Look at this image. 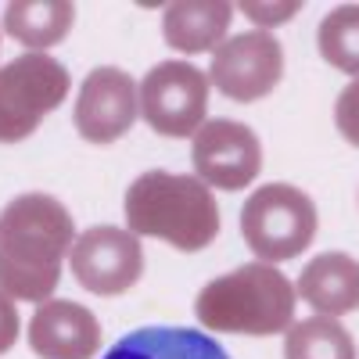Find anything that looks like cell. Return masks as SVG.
I'll list each match as a JSON object with an SVG mask.
<instances>
[{
	"mask_svg": "<svg viewBox=\"0 0 359 359\" xmlns=\"http://www.w3.org/2000/svg\"><path fill=\"white\" fill-rule=\"evenodd\" d=\"M69 69L50 54H22L0 69V144H18L36 133L43 118L65 104Z\"/></svg>",
	"mask_w": 359,
	"mask_h": 359,
	"instance_id": "5",
	"label": "cell"
},
{
	"mask_svg": "<svg viewBox=\"0 0 359 359\" xmlns=\"http://www.w3.org/2000/svg\"><path fill=\"white\" fill-rule=\"evenodd\" d=\"M76 245L69 208L50 194H22L0 212V291L18 302H47Z\"/></svg>",
	"mask_w": 359,
	"mask_h": 359,
	"instance_id": "1",
	"label": "cell"
},
{
	"mask_svg": "<svg viewBox=\"0 0 359 359\" xmlns=\"http://www.w3.org/2000/svg\"><path fill=\"white\" fill-rule=\"evenodd\" d=\"M284 359H355V341L334 316H309L287 327Z\"/></svg>",
	"mask_w": 359,
	"mask_h": 359,
	"instance_id": "16",
	"label": "cell"
},
{
	"mask_svg": "<svg viewBox=\"0 0 359 359\" xmlns=\"http://www.w3.org/2000/svg\"><path fill=\"white\" fill-rule=\"evenodd\" d=\"M294 284L269 262L237 266L198 291L194 313L212 334L269 338L284 334L294 320Z\"/></svg>",
	"mask_w": 359,
	"mask_h": 359,
	"instance_id": "3",
	"label": "cell"
},
{
	"mask_svg": "<svg viewBox=\"0 0 359 359\" xmlns=\"http://www.w3.org/2000/svg\"><path fill=\"white\" fill-rule=\"evenodd\" d=\"M230 18L233 4H226V0H184V4L165 8L162 36L180 54H205L226 40Z\"/></svg>",
	"mask_w": 359,
	"mask_h": 359,
	"instance_id": "13",
	"label": "cell"
},
{
	"mask_svg": "<svg viewBox=\"0 0 359 359\" xmlns=\"http://www.w3.org/2000/svg\"><path fill=\"white\" fill-rule=\"evenodd\" d=\"M241 11L245 15H252V22H259V25H280V22H287L291 15H298V11H302V4H298V0H294V4H280V8H273V4H241Z\"/></svg>",
	"mask_w": 359,
	"mask_h": 359,
	"instance_id": "20",
	"label": "cell"
},
{
	"mask_svg": "<svg viewBox=\"0 0 359 359\" xmlns=\"http://www.w3.org/2000/svg\"><path fill=\"white\" fill-rule=\"evenodd\" d=\"M126 223L140 237H162L180 252H201L219 237V205L198 176L151 169L126 191Z\"/></svg>",
	"mask_w": 359,
	"mask_h": 359,
	"instance_id": "2",
	"label": "cell"
},
{
	"mask_svg": "<svg viewBox=\"0 0 359 359\" xmlns=\"http://www.w3.org/2000/svg\"><path fill=\"white\" fill-rule=\"evenodd\" d=\"M29 348L40 359H94L101 348V323L79 302L47 298L29 320Z\"/></svg>",
	"mask_w": 359,
	"mask_h": 359,
	"instance_id": "11",
	"label": "cell"
},
{
	"mask_svg": "<svg viewBox=\"0 0 359 359\" xmlns=\"http://www.w3.org/2000/svg\"><path fill=\"white\" fill-rule=\"evenodd\" d=\"M137 111H140V86L133 83V76L104 65L86 76L79 97H76L72 123L83 140L111 144L130 133Z\"/></svg>",
	"mask_w": 359,
	"mask_h": 359,
	"instance_id": "10",
	"label": "cell"
},
{
	"mask_svg": "<svg viewBox=\"0 0 359 359\" xmlns=\"http://www.w3.org/2000/svg\"><path fill=\"white\" fill-rule=\"evenodd\" d=\"M18 327H22V320H18V309H15V298L0 291V355L18 341Z\"/></svg>",
	"mask_w": 359,
	"mask_h": 359,
	"instance_id": "19",
	"label": "cell"
},
{
	"mask_svg": "<svg viewBox=\"0 0 359 359\" xmlns=\"http://www.w3.org/2000/svg\"><path fill=\"white\" fill-rule=\"evenodd\" d=\"M316 47L327 65L359 79V4H341L316 29Z\"/></svg>",
	"mask_w": 359,
	"mask_h": 359,
	"instance_id": "17",
	"label": "cell"
},
{
	"mask_svg": "<svg viewBox=\"0 0 359 359\" xmlns=\"http://www.w3.org/2000/svg\"><path fill=\"white\" fill-rule=\"evenodd\" d=\"M191 162L201 184L216 191H245L262 169V144L245 123L208 118L194 133Z\"/></svg>",
	"mask_w": 359,
	"mask_h": 359,
	"instance_id": "9",
	"label": "cell"
},
{
	"mask_svg": "<svg viewBox=\"0 0 359 359\" xmlns=\"http://www.w3.org/2000/svg\"><path fill=\"white\" fill-rule=\"evenodd\" d=\"M104 359H230L219 341L191 327H140L123 334Z\"/></svg>",
	"mask_w": 359,
	"mask_h": 359,
	"instance_id": "14",
	"label": "cell"
},
{
	"mask_svg": "<svg viewBox=\"0 0 359 359\" xmlns=\"http://www.w3.org/2000/svg\"><path fill=\"white\" fill-rule=\"evenodd\" d=\"M76 4L72 0H15L4 11V29L22 47L43 54V47L62 43L72 33Z\"/></svg>",
	"mask_w": 359,
	"mask_h": 359,
	"instance_id": "15",
	"label": "cell"
},
{
	"mask_svg": "<svg viewBox=\"0 0 359 359\" xmlns=\"http://www.w3.org/2000/svg\"><path fill=\"white\" fill-rule=\"evenodd\" d=\"M298 298L316 309V316H345L359 309V262L345 252L316 255L302 277H298Z\"/></svg>",
	"mask_w": 359,
	"mask_h": 359,
	"instance_id": "12",
	"label": "cell"
},
{
	"mask_svg": "<svg viewBox=\"0 0 359 359\" xmlns=\"http://www.w3.org/2000/svg\"><path fill=\"white\" fill-rule=\"evenodd\" d=\"M208 111V76L187 62H162L140 83V115L162 137H194Z\"/></svg>",
	"mask_w": 359,
	"mask_h": 359,
	"instance_id": "6",
	"label": "cell"
},
{
	"mask_svg": "<svg viewBox=\"0 0 359 359\" xmlns=\"http://www.w3.org/2000/svg\"><path fill=\"white\" fill-rule=\"evenodd\" d=\"M280 76H284V47L266 29H252V33H237L223 40L212 50V69H208V83L237 104H252L266 97L280 83Z\"/></svg>",
	"mask_w": 359,
	"mask_h": 359,
	"instance_id": "7",
	"label": "cell"
},
{
	"mask_svg": "<svg viewBox=\"0 0 359 359\" xmlns=\"http://www.w3.org/2000/svg\"><path fill=\"white\" fill-rule=\"evenodd\" d=\"M69 262L79 287L104 298L130 291L144 273V252L137 233L118 226H90L86 233H79Z\"/></svg>",
	"mask_w": 359,
	"mask_h": 359,
	"instance_id": "8",
	"label": "cell"
},
{
	"mask_svg": "<svg viewBox=\"0 0 359 359\" xmlns=\"http://www.w3.org/2000/svg\"><path fill=\"white\" fill-rule=\"evenodd\" d=\"M334 126H338V133H341L352 147H359V79H352L341 94H338Z\"/></svg>",
	"mask_w": 359,
	"mask_h": 359,
	"instance_id": "18",
	"label": "cell"
},
{
	"mask_svg": "<svg viewBox=\"0 0 359 359\" xmlns=\"http://www.w3.org/2000/svg\"><path fill=\"white\" fill-rule=\"evenodd\" d=\"M241 233L259 262H287L313 245L316 205L291 184H266L241 208Z\"/></svg>",
	"mask_w": 359,
	"mask_h": 359,
	"instance_id": "4",
	"label": "cell"
}]
</instances>
